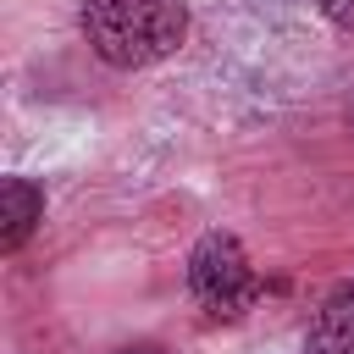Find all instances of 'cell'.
<instances>
[{
  "label": "cell",
  "instance_id": "6da1fadb",
  "mask_svg": "<svg viewBox=\"0 0 354 354\" xmlns=\"http://www.w3.org/2000/svg\"><path fill=\"white\" fill-rule=\"evenodd\" d=\"M83 33L105 66L133 72L177 55V44L188 39V6L183 0H88Z\"/></svg>",
  "mask_w": 354,
  "mask_h": 354
},
{
  "label": "cell",
  "instance_id": "7a4b0ae2",
  "mask_svg": "<svg viewBox=\"0 0 354 354\" xmlns=\"http://www.w3.org/2000/svg\"><path fill=\"white\" fill-rule=\"evenodd\" d=\"M188 288L194 299L210 310V315H243L254 299H260V277L243 254V243L232 232H205L188 254Z\"/></svg>",
  "mask_w": 354,
  "mask_h": 354
},
{
  "label": "cell",
  "instance_id": "3957f363",
  "mask_svg": "<svg viewBox=\"0 0 354 354\" xmlns=\"http://www.w3.org/2000/svg\"><path fill=\"white\" fill-rule=\"evenodd\" d=\"M304 354H354V277L321 299V310L304 332Z\"/></svg>",
  "mask_w": 354,
  "mask_h": 354
},
{
  "label": "cell",
  "instance_id": "277c9868",
  "mask_svg": "<svg viewBox=\"0 0 354 354\" xmlns=\"http://www.w3.org/2000/svg\"><path fill=\"white\" fill-rule=\"evenodd\" d=\"M0 249L6 254H17L22 243H28V232L39 227V216H44V194L28 183V177H6L0 183Z\"/></svg>",
  "mask_w": 354,
  "mask_h": 354
},
{
  "label": "cell",
  "instance_id": "5b68a950",
  "mask_svg": "<svg viewBox=\"0 0 354 354\" xmlns=\"http://www.w3.org/2000/svg\"><path fill=\"white\" fill-rule=\"evenodd\" d=\"M315 6H321L337 28H348V33H354V0H315Z\"/></svg>",
  "mask_w": 354,
  "mask_h": 354
},
{
  "label": "cell",
  "instance_id": "8992f818",
  "mask_svg": "<svg viewBox=\"0 0 354 354\" xmlns=\"http://www.w3.org/2000/svg\"><path fill=\"white\" fill-rule=\"evenodd\" d=\"M116 354H160V348H149V343H138V348H116Z\"/></svg>",
  "mask_w": 354,
  "mask_h": 354
}]
</instances>
